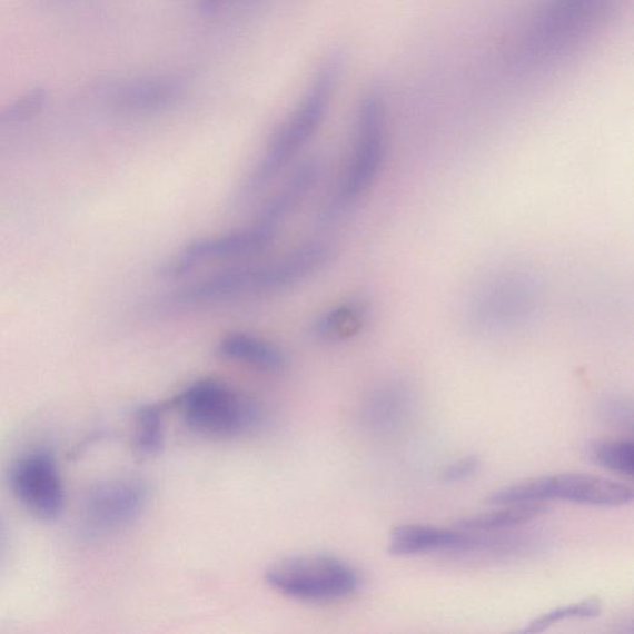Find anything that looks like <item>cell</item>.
I'll use <instances>...</instances> for the list:
<instances>
[{
  "instance_id": "9c48e42d",
  "label": "cell",
  "mask_w": 634,
  "mask_h": 634,
  "mask_svg": "<svg viewBox=\"0 0 634 634\" xmlns=\"http://www.w3.org/2000/svg\"><path fill=\"white\" fill-rule=\"evenodd\" d=\"M279 226L259 212L250 226L220 236L191 240L164 261L158 275L162 279H178L207 261L258 254L275 240Z\"/></svg>"
},
{
  "instance_id": "6da1fadb",
  "label": "cell",
  "mask_w": 634,
  "mask_h": 634,
  "mask_svg": "<svg viewBox=\"0 0 634 634\" xmlns=\"http://www.w3.org/2000/svg\"><path fill=\"white\" fill-rule=\"evenodd\" d=\"M333 257L330 244L314 240L265 264L229 268L186 284L162 298L159 308L170 313L190 311L266 297L310 278L329 265Z\"/></svg>"
},
{
  "instance_id": "277c9868",
  "label": "cell",
  "mask_w": 634,
  "mask_h": 634,
  "mask_svg": "<svg viewBox=\"0 0 634 634\" xmlns=\"http://www.w3.org/2000/svg\"><path fill=\"white\" fill-rule=\"evenodd\" d=\"M387 141V108L379 92H369L356 117L351 156L336 188L317 214V221L329 226L363 199L384 166Z\"/></svg>"
},
{
  "instance_id": "ba28073f",
  "label": "cell",
  "mask_w": 634,
  "mask_h": 634,
  "mask_svg": "<svg viewBox=\"0 0 634 634\" xmlns=\"http://www.w3.org/2000/svg\"><path fill=\"white\" fill-rule=\"evenodd\" d=\"M561 499L578 505L618 507L628 505L633 489L618 481L586 474H562L523 481L494 492L487 502L494 506L523 505Z\"/></svg>"
},
{
  "instance_id": "2e32d148",
  "label": "cell",
  "mask_w": 634,
  "mask_h": 634,
  "mask_svg": "<svg viewBox=\"0 0 634 634\" xmlns=\"http://www.w3.org/2000/svg\"><path fill=\"white\" fill-rule=\"evenodd\" d=\"M369 305L365 299L355 298L324 313L313 326V334L321 341H340L353 337L366 324Z\"/></svg>"
},
{
  "instance_id": "3957f363",
  "label": "cell",
  "mask_w": 634,
  "mask_h": 634,
  "mask_svg": "<svg viewBox=\"0 0 634 634\" xmlns=\"http://www.w3.org/2000/svg\"><path fill=\"white\" fill-rule=\"evenodd\" d=\"M544 284L537 271L523 266L501 268L478 284L469 297L466 320L486 335L518 331L537 320L544 305Z\"/></svg>"
},
{
  "instance_id": "d4e9b609",
  "label": "cell",
  "mask_w": 634,
  "mask_h": 634,
  "mask_svg": "<svg viewBox=\"0 0 634 634\" xmlns=\"http://www.w3.org/2000/svg\"><path fill=\"white\" fill-rule=\"evenodd\" d=\"M228 0H200L201 9L205 13H215L216 10L221 9Z\"/></svg>"
},
{
  "instance_id": "30bf717a",
  "label": "cell",
  "mask_w": 634,
  "mask_h": 634,
  "mask_svg": "<svg viewBox=\"0 0 634 634\" xmlns=\"http://www.w3.org/2000/svg\"><path fill=\"white\" fill-rule=\"evenodd\" d=\"M150 498L147 481L137 476H119L98 481L87 491L83 518L92 532L116 533L136 522Z\"/></svg>"
},
{
  "instance_id": "5b68a950",
  "label": "cell",
  "mask_w": 634,
  "mask_h": 634,
  "mask_svg": "<svg viewBox=\"0 0 634 634\" xmlns=\"http://www.w3.org/2000/svg\"><path fill=\"white\" fill-rule=\"evenodd\" d=\"M617 0H548L522 41V61L549 65L562 60L593 34Z\"/></svg>"
},
{
  "instance_id": "9a60e30c",
  "label": "cell",
  "mask_w": 634,
  "mask_h": 634,
  "mask_svg": "<svg viewBox=\"0 0 634 634\" xmlns=\"http://www.w3.org/2000/svg\"><path fill=\"white\" fill-rule=\"evenodd\" d=\"M221 357L264 372H278L287 364L281 349L264 338L248 334H228L217 345Z\"/></svg>"
},
{
  "instance_id": "4fadbf2b",
  "label": "cell",
  "mask_w": 634,
  "mask_h": 634,
  "mask_svg": "<svg viewBox=\"0 0 634 634\" xmlns=\"http://www.w3.org/2000/svg\"><path fill=\"white\" fill-rule=\"evenodd\" d=\"M474 542V533L408 524L393 529L389 553L412 556L434 552H468Z\"/></svg>"
},
{
  "instance_id": "cb8c5ba5",
  "label": "cell",
  "mask_w": 634,
  "mask_h": 634,
  "mask_svg": "<svg viewBox=\"0 0 634 634\" xmlns=\"http://www.w3.org/2000/svg\"><path fill=\"white\" fill-rule=\"evenodd\" d=\"M8 546H9V533L7 524L4 523L3 518L0 517V564H2L4 561V557L8 552Z\"/></svg>"
},
{
  "instance_id": "44dd1931",
  "label": "cell",
  "mask_w": 634,
  "mask_h": 634,
  "mask_svg": "<svg viewBox=\"0 0 634 634\" xmlns=\"http://www.w3.org/2000/svg\"><path fill=\"white\" fill-rule=\"evenodd\" d=\"M47 98L48 93L42 89L32 90L19 97L0 111V123L20 122V120L37 116L46 106Z\"/></svg>"
},
{
  "instance_id": "e0dca14e",
  "label": "cell",
  "mask_w": 634,
  "mask_h": 634,
  "mask_svg": "<svg viewBox=\"0 0 634 634\" xmlns=\"http://www.w3.org/2000/svg\"><path fill=\"white\" fill-rule=\"evenodd\" d=\"M503 508L484 513L456 523V529L469 533H492L508 531L524 526L546 513L542 503H523V505L501 506Z\"/></svg>"
},
{
  "instance_id": "8992f818",
  "label": "cell",
  "mask_w": 634,
  "mask_h": 634,
  "mask_svg": "<svg viewBox=\"0 0 634 634\" xmlns=\"http://www.w3.org/2000/svg\"><path fill=\"white\" fill-rule=\"evenodd\" d=\"M195 433L215 439H234L258 428V404L224 382L201 379L168 403Z\"/></svg>"
},
{
  "instance_id": "d6986e66",
  "label": "cell",
  "mask_w": 634,
  "mask_h": 634,
  "mask_svg": "<svg viewBox=\"0 0 634 634\" xmlns=\"http://www.w3.org/2000/svg\"><path fill=\"white\" fill-rule=\"evenodd\" d=\"M592 460L608 472L632 476L634 473V445L632 440H600L590 446Z\"/></svg>"
},
{
  "instance_id": "5bb4252c",
  "label": "cell",
  "mask_w": 634,
  "mask_h": 634,
  "mask_svg": "<svg viewBox=\"0 0 634 634\" xmlns=\"http://www.w3.org/2000/svg\"><path fill=\"white\" fill-rule=\"evenodd\" d=\"M412 389L399 384H388L377 389L366 404L365 418L372 428L389 433L404 428L415 407Z\"/></svg>"
},
{
  "instance_id": "ac0fdd59",
  "label": "cell",
  "mask_w": 634,
  "mask_h": 634,
  "mask_svg": "<svg viewBox=\"0 0 634 634\" xmlns=\"http://www.w3.org/2000/svg\"><path fill=\"white\" fill-rule=\"evenodd\" d=\"M168 409L159 404H148L138 409L135 426V447L143 456H155L164 445L162 414Z\"/></svg>"
},
{
  "instance_id": "7a4b0ae2",
  "label": "cell",
  "mask_w": 634,
  "mask_h": 634,
  "mask_svg": "<svg viewBox=\"0 0 634 634\" xmlns=\"http://www.w3.org/2000/svg\"><path fill=\"white\" fill-rule=\"evenodd\" d=\"M340 73L341 58L335 55L321 65L299 105L273 136L256 166L238 185L231 201L234 209L257 198L309 143L329 111Z\"/></svg>"
},
{
  "instance_id": "52a82bcc",
  "label": "cell",
  "mask_w": 634,
  "mask_h": 634,
  "mask_svg": "<svg viewBox=\"0 0 634 634\" xmlns=\"http://www.w3.org/2000/svg\"><path fill=\"white\" fill-rule=\"evenodd\" d=\"M266 578L276 592L310 603L344 598L360 585L354 566L326 554L284 557L268 567Z\"/></svg>"
},
{
  "instance_id": "7c38bea8",
  "label": "cell",
  "mask_w": 634,
  "mask_h": 634,
  "mask_svg": "<svg viewBox=\"0 0 634 634\" xmlns=\"http://www.w3.org/2000/svg\"><path fill=\"white\" fill-rule=\"evenodd\" d=\"M184 90L182 82L174 76H141L115 82L109 89V101L129 115H158L177 106Z\"/></svg>"
},
{
  "instance_id": "603a6c76",
  "label": "cell",
  "mask_w": 634,
  "mask_h": 634,
  "mask_svg": "<svg viewBox=\"0 0 634 634\" xmlns=\"http://www.w3.org/2000/svg\"><path fill=\"white\" fill-rule=\"evenodd\" d=\"M606 417L621 428H631L632 426V407L623 400H611L606 404Z\"/></svg>"
},
{
  "instance_id": "8fae6325",
  "label": "cell",
  "mask_w": 634,
  "mask_h": 634,
  "mask_svg": "<svg viewBox=\"0 0 634 634\" xmlns=\"http://www.w3.org/2000/svg\"><path fill=\"white\" fill-rule=\"evenodd\" d=\"M9 486L31 515L57 519L65 506V491L57 458L46 449L21 455L10 467Z\"/></svg>"
},
{
  "instance_id": "ffe728a7",
  "label": "cell",
  "mask_w": 634,
  "mask_h": 634,
  "mask_svg": "<svg viewBox=\"0 0 634 634\" xmlns=\"http://www.w3.org/2000/svg\"><path fill=\"white\" fill-rule=\"evenodd\" d=\"M603 607L597 598H587L582 603L567 605L564 607L555 608L529 623L527 627L522 630V633H541L549 630L556 623L567 620H587L595 618L601 614Z\"/></svg>"
},
{
  "instance_id": "7402d4cb",
  "label": "cell",
  "mask_w": 634,
  "mask_h": 634,
  "mask_svg": "<svg viewBox=\"0 0 634 634\" xmlns=\"http://www.w3.org/2000/svg\"><path fill=\"white\" fill-rule=\"evenodd\" d=\"M479 467V458L475 455H469L445 467L442 476L446 483H460V481L475 475L478 472Z\"/></svg>"
}]
</instances>
